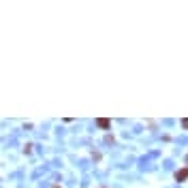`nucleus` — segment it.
Listing matches in <instances>:
<instances>
[{
	"label": "nucleus",
	"mask_w": 188,
	"mask_h": 188,
	"mask_svg": "<svg viewBox=\"0 0 188 188\" xmlns=\"http://www.w3.org/2000/svg\"><path fill=\"white\" fill-rule=\"evenodd\" d=\"M175 177H177L180 182H182V180H188V169H182V171H177V173H175Z\"/></svg>",
	"instance_id": "nucleus-1"
},
{
	"label": "nucleus",
	"mask_w": 188,
	"mask_h": 188,
	"mask_svg": "<svg viewBox=\"0 0 188 188\" xmlns=\"http://www.w3.org/2000/svg\"><path fill=\"white\" fill-rule=\"evenodd\" d=\"M182 126H184V128H188V120H184V122H182Z\"/></svg>",
	"instance_id": "nucleus-2"
}]
</instances>
